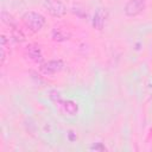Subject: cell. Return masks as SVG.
<instances>
[{"label": "cell", "mask_w": 152, "mask_h": 152, "mask_svg": "<svg viewBox=\"0 0 152 152\" xmlns=\"http://www.w3.org/2000/svg\"><path fill=\"white\" fill-rule=\"evenodd\" d=\"M21 20L24 25L33 33L39 32L45 25V17L36 11H27L23 14Z\"/></svg>", "instance_id": "6da1fadb"}, {"label": "cell", "mask_w": 152, "mask_h": 152, "mask_svg": "<svg viewBox=\"0 0 152 152\" xmlns=\"http://www.w3.org/2000/svg\"><path fill=\"white\" fill-rule=\"evenodd\" d=\"M43 6L50 15L56 17V18L64 17L68 12V8H66L65 4L61 0H44Z\"/></svg>", "instance_id": "7a4b0ae2"}, {"label": "cell", "mask_w": 152, "mask_h": 152, "mask_svg": "<svg viewBox=\"0 0 152 152\" xmlns=\"http://www.w3.org/2000/svg\"><path fill=\"white\" fill-rule=\"evenodd\" d=\"M146 8V1L145 0H128L124 7V12L127 17L133 18L139 15Z\"/></svg>", "instance_id": "3957f363"}, {"label": "cell", "mask_w": 152, "mask_h": 152, "mask_svg": "<svg viewBox=\"0 0 152 152\" xmlns=\"http://www.w3.org/2000/svg\"><path fill=\"white\" fill-rule=\"evenodd\" d=\"M63 66H64L63 61H61V59H51V61L42 63L40 66H39V71L45 76H50V75H53L56 72H59L63 69Z\"/></svg>", "instance_id": "277c9868"}, {"label": "cell", "mask_w": 152, "mask_h": 152, "mask_svg": "<svg viewBox=\"0 0 152 152\" xmlns=\"http://www.w3.org/2000/svg\"><path fill=\"white\" fill-rule=\"evenodd\" d=\"M56 107L58 108V110L65 115L69 116H74L78 113V104L71 100H63L62 97L59 100H57L56 102Z\"/></svg>", "instance_id": "5b68a950"}, {"label": "cell", "mask_w": 152, "mask_h": 152, "mask_svg": "<svg viewBox=\"0 0 152 152\" xmlns=\"http://www.w3.org/2000/svg\"><path fill=\"white\" fill-rule=\"evenodd\" d=\"M108 18V12L106 8L103 7H99L94 15H93V20H91V24H93V27L101 31L103 27H104V24H106V20Z\"/></svg>", "instance_id": "8992f818"}, {"label": "cell", "mask_w": 152, "mask_h": 152, "mask_svg": "<svg viewBox=\"0 0 152 152\" xmlns=\"http://www.w3.org/2000/svg\"><path fill=\"white\" fill-rule=\"evenodd\" d=\"M26 56L34 63H40L43 61V52L39 45L37 44H28L26 46Z\"/></svg>", "instance_id": "52a82bcc"}, {"label": "cell", "mask_w": 152, "mask_h": 152, "mask_svg": "<svg viewBox=\"0 0 152 152\" xmlns=\"http://www.w3.org/2000/svg\"><path fill=\"white\" fill-rule=\"evenodd\" d=\"M70 38H71V33L63 27H55L51 32V39L53 42H57V43L66 42Z\"/></svg>", "instance_id": "ba28073f"}, {"label": "cell", "mask_w": 152, "mask_h": 152, "mask_svg": "<svg viewBox=\"0 0 152 152\" xmlns=\"http://www.w3.org/2000/svg\"><path fill=\"white\" fill-rule=\"evenodd\" d=\"M1 19H2V21L7 25V26H10V28H13V27H17L18 25H17V20L13 18V15H11L8 12H6V11H2V13H1Z\"/></svg>", "instance_id": "9c48e42d"}, {"label": "cell", "mask_w": 152, "mask_h": 152, "mask_svg": "<svg viewBox=\"0 0 152 152\" xmlns=\"http://www.w3.org/2000/svg\"><path fill=\"white\" fill-rule=\"evenodd\" d=\"M11 32H12V37L14 38V40H15V42H18V43H23V42H25V40H26V39H25L24 33L21 32V30H20V28H18V26H17V27L11 28Z\"/></svg>", "instance_id": "30bf717a"}, {"label": "cell", "mask_w": 152, "mask_h": 152, "mask_svg": "<svg viewBox=\"0 0 152 152\" xmlns=\"http://www.w3.org/2000/svg\"><path fill=\"white\" fill-rule=\"evenodd\" d=\"M89 150H93V151H106L107 147L102 144V142H95L94 145H91L89 147Z\"/></svg>", "instance_id": "8fae6325"}, {"label": "cell", "mask_w": 152, "mask_h": 152, "mask_svg": "<svg viewBox=\"0 0 152 152\" xmlns=\"http://www.w3.org/2000/svg\"><path fill=\"white\" fill-rule=\"evenodd\" d=\"M72 133H74V132H70V133H69V138H70V140H74V139L76 138V137L74 138V135H72Z\"/></svg>", "instance_id": "7c38bea8"}]
</instances>
